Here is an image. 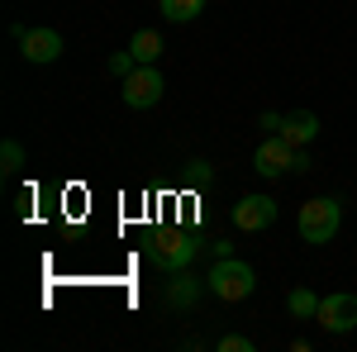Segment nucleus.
Instances as JSON below:
<instances>
[{
    "mask_svg": "<svg viewBox=\"0 0 357 352\" xmlns=\"http://www.w3.org/2000/svg\"><path fill=\"white\" fill-rule=\"evenodd\" d=\"M338 224H343V205L319 195V200H305V205H301V215H296V234H301L305 243H333Z\"/></svg>",
    "mask_w": 357,
    "mask_h": 352,
    "instance_id": "nucleus-3",
    "label": "nucleus"
},
{
    "mask_svg": "<svg viewBox=\"0 0 357 352\" xmlns=\"http://www.w3.org/2000/svg\"><path fill=\"white\" fill-rule=\"evenodd\" d=\"M186 176H191L195 186H210V181H215V167L205 162V158H191V162H186Z\"/></svg>",
    "mask_w": 357,
    "mask_h": 352,
    "instance_id": "nucleus-16",
    "label": "nucleus"
},
{
    "mask_svg": "<svg viewBox=\"0 0 357 352\" xmlns=\"http://www.w3.org/2000/svg\"><path fill=\"white\" fill-rule=\"evenodd\" d=\"M234 224H238L243 234L272 229V224H276V200H272V195H243V200L234 205Z\"/></svg>",
    "mask_w": 357,
    "mask_h": 352,
    "instance_id": "nucleus-8",
    "label": "nucleus"
},
{
    "mask_svg": "<svg viewBox=\"0 0 357 352\" xmlns=\"http://www.w3.org/2000/svg\"><path fill=\"white\" fill-rule=\"evenodd\" d=\"M20 167H24V148H20L15 138H5V143H0V171H5V176H15Z\"/></svg>",
    "mask_w": 357,
    "mask_h": 352,
    "instance_id": "nucleus-14",
    "label": "nucleus"
},
{
    "mask_svg": "<svg viewBox=\"0 0 357 352\" xmlns=\"http://www.w3.org/2000/svg\"><path fill=\"white\" fill-rule=\"evenodd\" d=\"M319 328L324 333H353L357 328V296L353 291H333L319 300Z\"/></svg>",
    "mask_w": 357,
    "mask_h": 352,
    "instance_id": "nucleus-6",
    "label": "nucleus"
},
{
    "mask_svg": "<svg viewBox=\"0 0 357 352\" xmlns=\"http://www.w3.org/2000/svg\"><path fill=\"white\" fill-rule=\"evenodd\" d=\"M158 5H162V20H172V24H191L205 10V0H158Z\"/></svg>",
    "mask_w": 357,
    "mask_h": 352,
    "instance_id": "nucleus-13",
    "label": "nucleus"
},
{
    "mask_svg": "<svg viewBox=\"0 0 357 352\" xmlns=\"http://www.w3.org/2000/svg\"><path fill=\"white\" fill-rule=\"evenodd\" d=\"M210 252H215V257H234V243H224V238H220V243H210Z\"/></svg>",
    "mask_w": 357,
    "mask_h": 352,
    "instance_id": "nucleus-20",
    "label": "nucleus"
},
{
    "mask_svg": "<svg viewBox=\"0 0 357 352\" xmlns=\"http://www.w3.org/2000/svg\"><path fill=\"white\" fill-rule=\"evenodd\" d=\"M20 53H24V62H33V67H48V62L62 57V33H57V29H24V33H20Z\"/></svg>",
    "mask_w": 357,
    "mask_h": 352,
    "instance_id": "nucleus-7",
    "label": "nucleus"
},
{
    "mask_svg": "<svg viewBox=\"0 0 357 352\" xmlns=\"http://www.w3.org/2000/svg\"><path fill=\"white\" fill-rule=\"evenodd\" d=\"M129 53H134L138 62H158V57H162V33H158V29H138L134 38H129Z\"/></svg>",
    "mask_w": 357,
    "mask_h": 352,
    "instance_id": "nucleus-11",
    "label": "nucleus"
},
{
    "mask_svg": "<svg viewBox=\"0 0 357 352\" xmlns=\"http://www.w3.org/2000/svg\"><path fill=\"white\" fill-rule=\"evenodd\" d=\"M205 286H210V296H220L224 305H238L257 291V271L238 262V257H215V267L205 276Z\"/></svg>",
    "mask_w": 357,
    "mask_h": 352,
    "instance_id": "nucleus-2",
    "label": "nucleus"
},
{
    "mask_svg": "<svg viewBox=\"0 0 357 352\" xmlns=\"http://www.w3.org/2000/svg\"><path fill=\"white\" fill-rule=\"evenodd\" d=\"M286 309H291L296 319H319V296L305 291V286H296V291L286 296Z\"/></svg>",
    "mask_w": 357,
    "mask_h": 352,
    "instance_id": "nucleus-12",
    "label": "nucleus"
},
{
    "mask_svg": "<svg viewBox=\"0 0 357 352\" xmlns=\"http://www.w3.org/2000/svg\"><path fill=\"white\" fill-rule=\"evenodd\" d=\"M210 286L200 281V276H191V267H181V271H172V286H167V305H181V309H191L195 300L205 296Z\"/></svg>",
    "mask_w": 357,
    "mask_h": 352,
    "instance_id": "nucleus-10",
    "label": "nucleus"
},
{
    "mask_svg": "<svg viewBox=\"0 0 357 352\" xmlns=\"http://www.w3.org/2000/svg\"><path fill=\"white\" fill-rule=\"evenodd\" d=\"M134 67H138V57L129 53V48H124V53H110V62H105V72H110V77H119V82H124Z\"/></svg>",
    "mask_w": 357,
    "mask_h": 352,
    "instance_id": "nucleus-15",
    "label": "nucleus"
},
{
    "mask_svg": "<svg viewBox=\"0 0 357 352\" xmlns=\"http://www.w3.org/2000/svg\"><path fill=\"white\" fill-rule=\"evenodd\" d=\"M281 138H286L291 148L314 143V138H319V114H314V109H296V114H286V119H281Z\"/></svg>",
    "mask_w": 357,
    "mask_h": 352,
    "instance_id": "nucleus-9",
    "label": "nucleus"
},
{
    "mask_svg": "<svg viewBox=\"0 0 357 352\" xmlns=\"http://www.w3.org/2000/svg\"><path fill=\"white\" fill-rule=\"evenodd\" d=\"M310 167H314V162H310V153H305V148H296V167H291V171H310Z\"/></svg>",
    "mask_w": 357,
    "mask_h": 352,
    "instance_id": "nucleus-19",
    "label": "nucleus"
},
{
    "mask_svg": "<svg viewBox=\"0 0 357 352\" xmlns=\"http://www.w3.org/2000/svg\"><path fill=\"white\" fill-rule=\"evenodd\" d=\"M252 167H257V176H286L291 167H296V148L286 143L281 134H267L262 143H257V153H252Z\"/></svg>",
    "mask_w": 357,
    "mask_h": 352,
    "instance_id": "nucleus-5",
    "label": "nucleus"
},
{
    "mask_svg": "<svg viewBox=\"0 0 357 352\" xmlns=\"http://www.w3.org/2000/svg\"><path fill=\"white\" fill-rule=\"evenodd\" d=\"M281 119H286V114H276V109H267V114L257 119V129H267V134H281Z\"/></svg>",
    "mask_w": 357,
    "mask_h": 352,
    "instance_id": "nucleus-18",
    "label": "nucleus"
},
{
    "mask_svg": "<svg viewBox=\"0 0 357 352\" xmlns=\"http://www.w3.org/2000/svg\"><path fill=\"white\" fill-rule=\"evenodd\" d=\"M205 243H195V234H186V229H158V234H148L143 238V252H148V262L158 271H181L195 262V252H200Z\"/></svg>",
    "mask_w": 357,
    "mask_h": 352,
    "instance_id": "nucleus-1",
    "label": "nucleus"
},
{
    "mask_svg": "<svg viewBox=\"0 0 357 352\" xmlns=\"http://www.w3.org/2000/svg\"><path fill=\"white\" fill-rule=\"evenodd\" d=\"M220 352H252V338H243V333H224Z\"/></svg>",
    "mask_w": 357,
    "mask_h": 352,
    "instance_id": "nucleus-17",
    "label": "nucleus"
},
{
    "mask_svg": "<svg viewBox=\"0 0 357 352\" xmlns=\"http://www.w3.org/2000/svg\"><path fill=\"white\" fill-rule=\"evenodd\" d=\"M162 91H167V82H162V72L153 67V62H138L134 72L124 77V105L129 109H153L158 100H162Z\"/></svg>",
    "mask_w": 357,
    "mask_h": 352,
    "instance_id": "nucleus-4",
    "label": "nucleus"
}]
</instances>
